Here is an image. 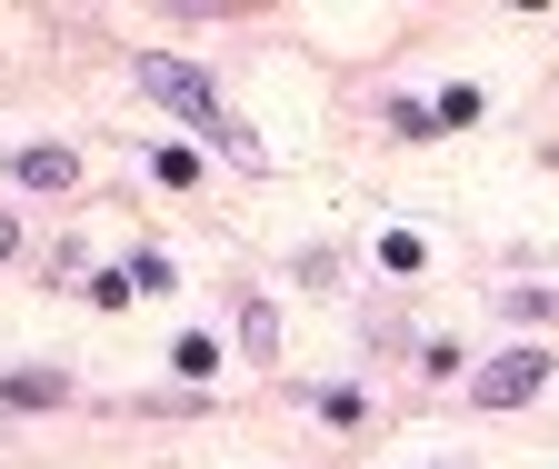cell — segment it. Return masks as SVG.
<instances>
[{"instance_id":"6da1fadb","label":"cell","mask_w":559,"mask_h":469,"mask_svg":"<svg viewBox=\"0 0 559 469\" xmlns=\"http://www.w3.org/2000/svg\"><path fill=\"white\" fill-rule=\"evenodd\" d=\"M140 91L170 100L180 120H200V130H210V141H230V160H250V170H260V141H250L240 120H221V91H210V71H190L180 50H140Z\"/></svg>"},{"instance_id":"7a4b0ae2","label":"cell","mask_w":559,"mask_h":469,"mask_svg":"<svg viewBox=\"0 0 559 469\" xmlns=\"http://www.w3.org/2000/svg\"><path fill=\"white\" fill-rule=\"evenodd\" d=\"M539 380H549V360H539V350H500V360L469 380V399H479V410H520Z\"/></svg>"},{"instance_id":"3957f363","label":"cell","mask_w":559,"mask_h":469,"mask_svg":"<svg viewBox=\"0 0 559 469\" xmlns=\"http://www.w3.org/2000/svg\"><path fill=\"white\" fill-rule=\"evenodd\" d=\"M0 399H11V410H50V399H70V380H60V370H11V380H0Z\"/></svg>"},{"instance_id":"277c9868","label":"cell","mask_w":559,"mask_h":469,"mask_svg":"<svg viewBox=\"0 0 559 469\" xmlns=\"http://www.w3.org/2000/svg\"><path fill=\"white\" fill-rule=\"evenodd\" d=\"M11 170H21L31 190H70V180H81V160H70V151H21Z\"/></svg>"},{"instance_id":"5b68a950","label":"cell","mask_w":559,"mask_h":469,"mask_svg":"<svg viewBox=\"0 0 559 469\" xmlns=\"http://www.w3.org/2000/svg\"><path fill=\"white\" fill-rule=\"evenodd\" d=\"M170 370H180V380H210V370H221V340H210V329H190V340L170 350Z\"/></svg>"},{"instance_id":"8992f818","label":"cell","mask_w":559,"mask_h":469,"mask_svg":"<svg viewBox=\"0 0 559 469\" xmlns=\"http://www.w3.org/2000/svg\"><path fill=\"white\" fill-rule=\"evenodd\" d=\"M151 170H160V180H170V190H190V180H200V151H180V141H170V151H160V160H151Z\"/></svg>"}]
</instances>
